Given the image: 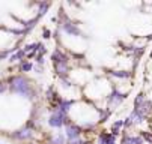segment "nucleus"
Masks as SVG:
<instances>
[{"instance_id": "1", "label": "nucleus", "mask_w": 152, "mask_h": 144, "mask_svg": "<svg viewBox=\"0 0 152 144\" xmlns=\"http://www.w3.org/2000/svg\"><path fill=\"white\" fill-rule=\"evenodd\" d=\"M9 84H11V90L18 93V95H24V96H29V84H27V81L23 78V77H14L11 81H9Z\"/></svg>"}, {"instance_id": "2", "label": "nucleus", "mask_w": 152, "mask_h": 144, "mask_svg": "<svg viewBox=\"0 0 152 144\" xmlns=\"http://www.w3.org/2000/svg\"><path fill=\"white\" fill-rule=\"evenodd\" d=\"M48 123H50V126H53V128H60V126H63V123H65V114H62L60 111L51 114L50 119H48Z\"/></svg>"}, {"instance_id": "3", "label": "nucleus", "mask_w": 152, "mask_h": 144, "mask_svg": "<svg viewBox=\"0 0 152 144\" xmlns=\"http://www.w3.org/2000/svg\"><path fill=\"white\" fill-rule=\"evenodd\" d=\"M80 132H81V129H80L78 126H75V125H69V126L66 128V137H68L71 141H74L75 138H78Z\"/></svg>"}, {"instance_id": "4", "label": "nucleus", "mask_w": 152, "mask_h": 144, "mask_svg": "<svg viewBox=\"0 0 152 144\" xmlns=\"http://www.w3.org/2000/svg\"><path fill=\"white\" fill-rule=\"evenodd\" d=\"M66 57H65L60 51H54L53 53V63H60V62H63V63H66Z\"/></svg>"}, {"instance_id": "5", "label": "nucleus", "mask_w": 152, "mask_h": 144, "mask_svg": "<svg viewBox=\"0 0 152 144\" xmlns=\"http://www.w3.org/2000/svg\"><path fill=\"white\" fill-rule=\"evenodd\" d=\"M63 29H65V32L69 33V35H75V36L81 35V32H80L77 27H74L72 24H65V26H63Z\"/></svg>"}, {"instance_id": "6", "label": "nucleus", "mask_w": 152, "mask_h": 144, "mask_svg": "<svg viewBox=\"0 0 152 144\" xmlns=\"http://www.w3.org/2000/svg\"><path fill=\"white\" fill-rule=\"evenodd\" d=\"M54 66H56V71H57V74H59V75L66 74V71H68L66 63H63V62H60V63H54Z\"/></svg>"}, {"instance_id": "7", "label": "nucleus", "mask_w": 152, "mask_h": 144, "mask_svg": "<svg viewBox=\"0 0 152 144\" xmlns=\"http://www.w3.org/2000/svg\"><path fill=\"white\" fill-rule=\"evenodd\" d=\"M71 105H72V101H62V102H60V113H62V114L68 113Z\"/></svg>"}, {"instance_id": "8", "label": "nucleus", "mask_w": 152, "mask_h": 144, "mask_svg": "<svg viewBox=\"0 0 152 144\" xmlns=\"http://www.w3.org/2000/svg\"><path fill=\"white\" fill-rule=\"evenodd\" d=\"M30 135H32V132H30L29 129H24V131H20V132L14 134V137H15V138H20V140H26V138H29Z\"/></svg>"}, {"instance_id": "9", "label": "nucleus", "mask_w": 152, "mask_h": 144, "mask_svg": "<svg viewBox=\"0 0 152 144\" xmlns=\"http://www.w3.org/2000/svg\"><path fill=\"white\" fill-rule=\"evenodd\" d=\"M23 56H24V51H18V53H15V54L11 57V60H12V62H15L17 59H21Z\"/></svg>"}, {"instance_id": "10", "label": "nucleus", "mask_w": 152, "mask_h": 144, "mask_svg": "<svg viewBox=\"0 0 152 144\" xmlns=\"http://www.w3.org/2000/svg\"><path fill=\"white\" fill-rule=\"evenodd\" d=\"M107 138H108V135H105V134H102V135H99V140H98V144H105V143H107Z\"/></svg>"}, {"instance_id": "11", "label": "nucleus", "mask_w": 152, "mask_h": 144, "mask_svg": "<svg viewBox=\"0 0 152 144\" xmlns=\"http://www.w3.org/2000/svg\"><path fill=\"white\" fill-rule=\"evenodd\" d=\"M47 8H48V3H44V5H42L41 9H39V15H44L45 11H47Z\"/></svg>"}, {"instance_id": "12", "label": "nucleus", "mask_w": 152, "mask_h": 144, "mask_svg": "<svg viewBox=\"0 0 152 144\" xmlns=\"http://www.w3.org/2000/svg\"><path fill=\"white\" fill-rule=\"evenodd\" d=\"M21 69H23V71H30L32 69V65L30 63H23V65H21Z\"/></svg>"}, {"instance_id": "13", "label": "nucleus", "mask_w": 152, "mask_h": 144, "mask_svg": "<svg viewBox=\"0 0 152 144\" xmlns=\"http://www.w3.org/2000/svg\"><path fill=\"white\" fill-rule=\"evenodd\" d=\"M54 144H63V137H57L54 140Z\"/></svg>"}, {"instance_id": "14", "label": "nucleus", "mask_w": 152, "mask_h": 144, "mask_svg": "<svg viewBox=\"0 0 152 144\" xmlns=\"http://www.w3.org/2000/svg\"><path fill=\"white\" fill-rule=\"evenodd\" d=\"M105 144H115V140H113V137H110L108 135V138H107V143Z\"/></svg>"}, {"instance_id": "15", "label": "nucleus", "mask_w": 152, "mask_h": 144, "mask_svg": "<svg viewBox=\"0 0 152 144\" xmlns=\"http://www.w3.org/2000/svg\"><path fill=\"white\" fill-rule=\"evenodd\" d=\"M62 83H63V86H68V87L71 86V84H69V81H66V80H62Z\"/></svg>"}, {"instance_id": "16", "label": "nucleus", "mask_w": 152, "mask_h": 144, "mask_svg": "<svg viewBox=\"0 0 152 144\" xmlns=\"http://www.w3.org/2000/svg\"><path fill=\"white\" fill-rule=\"evenodd\" d=\"M44 35H45L44 38H50V32H48V30H45V32H44Z\"/></svg>"}, {"instance_id": "17", "label": "nucleus", "mask_w": 152, "mask_h": 144, "mask_svg": "<svg viewBox=\"0 0 152 144\" xmlns=\"http://www.w3.org/2000/svg\"><path fill=\"white\" fill-rule=\"evenodd\" d=\"M0 56H2V54H0Z\"/></svg>"}]
</instances>
